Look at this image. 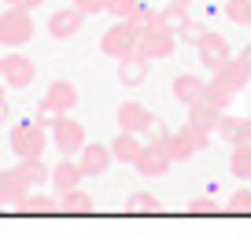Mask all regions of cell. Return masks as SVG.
Masks as SVG:
<instances>
[{"label": "cell", "instance_id": "cell-1", "mask_svg": "<svg viewBox=\"0 0 251 247\" xmlns=\"http://www.w3.org/2000/svg\"><path fill=\"white\" fill-rule=\"evenodd\" d=\"M174 48H177V33L170 30V26H163V23H151V26H144L141 33H137V52L133 55H141V59H166V55H174Z\"/></svg>", "mask_w": 251, "mask_h": 247}, {"label": "cell", "instance_id": "cell-2", "mask_svg": "<svg viewBox=\"0 0 251 247\" xmlns=\"http://www.w3.org/2000/svg\"><path fill=\"white\" fill-rule=\"evenodd\" d=\"M48 140H52L55 148H59L63 155H78L81 151V144H85V125L78 122V118H71V115H55V118H48Z\"/></svg>", "mask_w": 251, "mask_h": 247}, {"label": "cell", "instance_id": "cell-3", "mask_svg": "<svg viewBox=\"0 0 251 247\" xmlns=\"http://www.w3.org/2000/svg\"><path fill=\"white\" fill-rule=\"evenodd\" d=\"M74 107H78V89H74L71 81H52L48 93L41 96V103H37V122L48 125V118L67 115V111H74Z\"/></svg>", "mask_w": 251, "mask_h": 247}, {"label": "cell", "instance_id": "cell-4", "mask_svg": "<svg viewBox=\"0 0 251 247\" xmlns=\"http://www.w3.org/2000/svg\"><path fill=\"white\" fill-rule=\"evenodd\" d=\"M33 37V19L26 8H4L0 11V45L23 48Z\"/></svg>", "mask_w": 251, "mask_h": 247}, {"label": "cell", "instance_id": "cell-5", "mask_svg": "<svg viewBox=\"0 0 251 247\" xmlns=\"http://www.w3.org/2000/svg\"><path fill=\"white\" fill-rule=\"evenodd\" d=\"M48 148V129L33 118V122H19L11 129V151L19 159H33V155H45Z\"/></svg>", "mask_w": 251, "mask_h": 247}, {"label": "cell", "instance_id": "cell-6", "mask_svg": "<svg viewBox=\"0 0 251 247\" xmlns=\"http://www.w3.org/2000/svg\"><path fill=\"white\" fill-rule=\"evenodd\" d=\"M137 33H141L137 26H129L126 19H118V23L100 37V48L111 55V59H126V55L137 52Z\"/></svg>", "mask_w": 251, "mask_h": 247}, {"label": "cell", "instance_id": "cell-7", "mask_svg": "<svg viewBox=\"0 0 251 247\" xmlns=\"http://www.w3.org/2000/svg\"><path fill=\"white\" fill-rule=\"evenodd\" d=\"M33 77H37L33 59H26V55H19V52H11V55H4V59H0V81H4V85L26 89Z\"/></svg>", "mask_w": 251, "mask_h": 247}, {"label": "cell", "instance_id": "cell-8", "mask_svg": "<svg viewBox=\"0 0 251 247\" xmlns=\"http://www.w3.org/2000/svg\"><path fill=\"white\" fill-rule=\"evenodd\" d=\"M196 48H200V63H203L207 70H218L222 63L233 59V52H229V41L222 37V33H211V30L200 37V45H196Z\"/></svg>", "mask_w": 251, "mask_h": 247}, {"label": "cell", "instance_id": "cell-9", "mask_svg": "<svg viewBox=\"0 0 251 247\" xmlns=\"http://www.w3.org/2000/svg\"><path fill=\"white\" fill-rule=\"evenodd\" d=\"M78 166H81V177H100L103 170L111 166V148H103V144H81V151H78Z\"/></svg>", "mask_w": 251, "mask_h": 247}, {"label": "cell", "instance_id": "cell-10", "mask_svg": "<svg viewBox=\"0 0 251 247\" xmlns=\"http://www.w3.org/2000/svg\"><path fill=\"white\" fill-rule=\"evenodd\" d=\"M115 118H118V129L122 133H144L151 125V111L144 107V103H137V100H126L122 107L115 111Z\"/></svg>", "mask_w": 251, "mask_h": 247}, {"label": "cell", "instance_id": "cell-11", "mask_svg": "<svg viewBox=\"0 0 251 247\" xmlns=\"http://www.w3.org/2000/svg\"><path fill=\"white\" fill-rule=\"evenodd\" d=\"M81 23H85V15L71 4V8H59L52 19H48V33H52L55 41H71L74 33L81 30Z\"/></svg>", "mask_w": 251, "mask_h": 247}, {"label": "cell", "instance_id": "cell-12", "mask_svg": "<svg viewBox=\"0 0 251 247\" xmlns=\"http://www.w3.org/2000/svg\"><path fill=\"white\" fill-rule=\"evenodd\" d=\"M170 166H174V162L166 159V155L159 151L155 144H144V148H141V155H137V162H133V170L141 173V177H163Z\"/></svg>", "mask_w": 251, "mask_h": 247}, {"label": "cell", "instance_id": "cell-13", "mask_svg": "<svg viewBox=\"0 0 251 247\" xmlns=\"http://www.w3.org/2000/svg\"><path fill=\"white\" fill-rule=\"evenodd\" d=\"M52 188L55 192H71V188H78L81 185V166H78V159H71V155H63V162L59 166H52Z\"/></svg>", "mask_w": 251, "mask_h": 247}, {"label": "cell", "instance_id": "cell-14", "mask_svg": "<svg viewBox=\"0 0 251 247\" xmlns=\"http://www.w3.org/2000/svg\"><path fill=\"white\" fill-rule=\"evenodd\" d=\"M15 173H19V177H23L30 188H45V181L52 177V170L45 166V155H33V159H19Z\"/></svg>", "mask_w": 251, "mask_h": 247}, {"label": "cell", "instance_id": "cell-15", "mask_svg": "<svg viewBox=\"0 0 251 247\" xmlns=\"http://www.w3.org/2000/svg\"><path fill=\"white\" fill-rule=\"evenodd\" d=\"M211 74L218 77V81H222V85H226V89H233V93H240V89L248 85L251 70H248V67H244V63H240V59H236V55H233V59H229V63H222V67H218V70H211Z\"/></svg>", "mask_w": 251, "mask_h": 247}, {"label": "cell", "instance_id": "cell-16", "mask_svg": "<svg viewBox=\"0 0 251 247\" xmlns=\"http://www.w3.org/2000/svg\"><path fill=\"white\" fill-rule=\"evenodd\" d=\"M151 144H155V148H159V151H163L170 162H188L192 155H196V151H192V144H188L181 133H166V137L151 140Z\"/></svg>", "mask_w": 251, "mask_h": 247}, {"label": "cell", "instance_id": "cell-17", "mask_svg": "<svg viewBox=\"0 0 251 247\" xmlns=\"http://www.w3.org/2000/svg\"><path fill=\"white\" fill-rule=\"evenodd\" d=\"M26 192H30V185L15 170H0V207H15Z\"/></svg>", "mask_w": 251, "mask_h": 247}, {"label": "cell", "instance_id": "cell-18", "mask_svg": "<svg viewBox=\"0 0 251 247\" xmlns=\"http://www.w3.org/2000/svg\"><path fill=\"white\" fill-rule=\"evenodd\" d=\"M118 81L122 85H144L148 81V59H141V55H126V59H118Z\"/></svg>", "mask_w": 251, "mask_h": 247}, {"label": "cell", "instance_id": "cell-19", "mask_svg": "<svg viewBox=\"0 0 251 247\" xmlns=\"http://www.w3.org/2000/svg\"><path fill=\"white\" fill-rule=\"evenodd\" d=\"M55 207H59L63 214H93V210H96V199H93L89 192H81V188H71V192H59Z\"/></svg>", "mask_w": 251, "mask_h": 247}, {"label": "cell", "instance_id": "cell-20", "mask_svg": "<svg viewBox=\"0 0 251 247\" xmlns=\"http://www.w3.org/2000/svg\"><path fill=\"white\" fill-rule=\"evenodd\" d=\"M203 89H207V81H200L196 74H177L174 77V96H177L185 107H192L196 100H203Z\"/></svg>", "mask_w": 251, "mask_h": 247}, {"label": "cell", "instance_id": "cell-21", "mask_svg": "<svg viewBox=\"0 0 251 247\" xmlns=\"http://www.w3.org/2000/svg\"><path fill=\"white\" fill-rule=\"evenodd\" d=\"M141 140H137V133H118L115 140H111V159H118V162H129L133 166L137 162V155H141Z\"/></svg>", "mask_w": 251, "mask_h": 247}, {"label": "cell", "instance_id": "cell-22", "mask_svg": "<svg viewBox=\"0 0 251 247\" xmlns=\"http://www.w3.org/2000/svg\"><path fill=\"white\" fill-rule=\"evenodd\" d=\"M214 133H218L226 144H240V140H248V133H244V118L226 115V111H222L218 122H214Z\"/></svg>", "mask_w": 251, "mask_h": 247}, {"label": "cell", "instance_id": "cell-23", "mask_svg": "<svg viewBox=\"0 0 251 247\" xmlns=\"http://www.w3.org/2000/svg\"><path fill=\"white\" fill-rule=\"evenodd\" d=\"M15 210L19 214H55V199H48V196H41V192H26L23 199L15 203Z\"/></svg>", "mask_w": 251, "mask_h": 247}, {"label": "cell", "instance_id": "cell-24", "mask_svg": "<svg viewBox=\"0 0 251 247\" xmlns=\"http://www.w3.org/2000/svg\"><path fill=\"white\" fill-rule=\"evenodd\" d=\"M218 115H222V111L211 107L207 100H196L192 107H188V122L200 125V129H207V133H214V122H218Z\"/></svg>", "mask_w": 251, "mask_h": 247}, {"label": "cell", "instance_id": "cell-25", "mask_svg": "<svg viewBox=\"0 0 251 247\" xmlns=\"http://www.w3.org/2000/svg\"><path fill=\"white\" fill-rule=\"evenodd\" d=\"M229 170H233L240 181H251V140H240V144H233Z\"/></svg>", "mask_w": 251, "mask_h": 247}, {"label": "cell", "instance_id": "cell-26", "mask_svg": "<svg viewBox=\"0 0 251 247\" xmlns=\"http://www.w3.org/2000/svg\"><path fill=\"white\" fill-rule=\"evenodd\" d=\"M233 96H236V93H233V89H226L218 77H211V81H207V89H203V100L211 103V107H218V111H226L229 103H233Z\"/></svg>", "mask_w": 251, "mask_h": 247}, {"label": "cell", "instance_id": "cell-27", "mask_svg": "<svg viewBox=\"0 0 251 247\" xmlns=\"http://www.w3.org/2000/svg\"><path fill=\"white\" fill-rule=\"evenodd\" d=\"M126 210H129V214H159V196L133 192L129 199H126Z\"/></svg>", "mask_w": 251, "mask_h": 247}, {"label": "cell", "instance_id": "cell-28", "mask_svg": "<svg viewBox=\"0 0 251 247\" xmlns=\"http://www.w3.org/2000/svg\"><path fill=\"white\" fill-rule=\"evenodd\" d=\"M185 19H188V8L181 4V0H170V4H166V8L159 11V23H163V26H170V30H177V26L185 23Z\"/></svg>", "mask_w": 251, "mask_h": 247}, {"label": "cell", "instance_id": "cell-29", "mask_svg": "<svg viewBox=\"0 0 251 247\" xmlns=\"http://www.w3.org/2000/svg\"><path fill=\"white\" fill-rule=\"evenodd\" d=\"M177 133L188 140V144H192V151H203V148H211V133H207V129H200V125H192V122H185Z\"/></svg>", "mask_w": 251, "mask_h": 247}, {"label": "cell", "instance_id": "cell-30", "mask_svg": "<svg viewBox=\"0 0 251 247\" xmlns=\"http://www.w3.org/2000/svg\"><path fill=\"white\" fill-rule=\"evenodd\" d=\"M174 33H177V41H185V45H200V37L207 33V26H203V23H196V19L188 15V19H185V23H181Z\"/></svg>", "mask_w": 251, "mask_h": 247}, {"label": "cell", "instance_id": "cell-31", "mask_svg": "<svg viewBox=\"0 0 251 247\" xmlns=\"http://www.w3.org/2000/svg\"><path fill=\"white\" fill-rule=\"evenodd\" d=\"M126 23L129 26H137V30H144V26H151V23H159V11L155 8H148V4H137L129 15H126Z\"/></svg>", "mask_w": 251, "mask_h": 247}, {"label": "cell", "instance_id": "cell-32", "mask_svg": "<svg viewBox=\"0 0 251 247\" xmlns=\"http://www.w3.org/2000/svg\"><path fill=\"white\" fill-rule=\"evenodd\" d=\"M226 15H229V23L248 26L251 23V0H229V4H226Z\"/></svg>", "mask_w": 251, "mask_h": 247}, {"label": "cell", "instance_id": "cell-33", "mask_svg": "<svg viewBox=\"0 0 251 247\" xmlns=\"http://www.w3.org/2000/svg\"><path fill=\"white\" fill-rule=\"evenodd\" d=\"M229 210H233V214H251V185H244V188H236V192H233Z\"/></svg>", "mask_w": 251, "mask_h": 247}, {"label": "cell", "instance_id": "cell-34", "mask_svg": "<svg viewBox=\"0 0 251 247\" xmlns=\"http://www.w3.org/2000/svg\"><path fill=\"white\" fill-rule=\"evenodd\" d=\"M188 214H218V199L214 196H196V199H188Z\"/></svg>", "mask_w": 251, "mask_h": 247}, {"label": "cell", "instance_id": "cell-35", "mask_svg": "<svg viewBox=\"0 0 251 247\" xmlns=\"http://www.w3.org/2000/svg\"><path fill=\"white\" fill-rule=\"evenodd\" d=\"M137 4H141V0H103V11H111L115 19H126Z\"/></svg>", "mask_w": 251, "mask_h": 247}, {"label": "cell", "instance_id": "cell-36", "mask_svg": "<svg viewBox=\"0 0 251 247\" xmlns=\"http://www.w3.org/2000/svg\"><path fill=\"white\" fill-rule=\"evenodd\" d=\"M74 8H78L81 15H100V11H103V0H74Z\"/></svg>", "mask_w": 251, "mask_h": 247}, {"label": "cell", "instance_id": "cell-37", "mask_svg": "<svg viewBox=\"0 0 251 247\" xmlns=\"http://www.w3.org/2000/svg\"><path fill=\"white\" fill-rule=\"evenodd\" d=\"M4 4H8V8H26L30 11V8H37L41 0H4Z\"/></svg>", "mask_w": 251, "mask_h": 247}, {"label": "cell", "instance_id": "cell-38", "mask_svg": "<svg viewBox=\"0 0 251 247\" xmlns=\"http://www.w3.org/2000/svg\"><path fill=\"white\" fill-rule=\"evenodd\" d=\"M236 59H240V63H244V67H248V70H251V45H248V48H244V52H240V55H236Z\"/></svg>", "mask_w": 251, "mask_h": 247}, {"label": "cell", "instance_id": "cell-39", "mask_svg": "<svg viewBox=\"0 0 251 247\" xmlns=\"http://www.w3.org/2000/svg\"><path fill=\"white\" fill-rule=\"evenodd\" d=\"M4 118H8V103L0 100V122H4Z\"/></svg>", "mask_w": 251, "mask_h": 247}, {"label": "cell", "instance_id": "cell-40", "mask_svg": "<svg viewBox=\"0 0 251 247\" xmlns=\"http://www.w3.org/2000/svg\"><path fill=\"white\" fill-rule=\"evenodd\" d=\"M244 133H248V140H251V118H244Z\"/></svg>", "mask_w": 251, "mask_h": 247}, {"label": "cell", "instance_id": "cell-41", "mask_svg": "<svg viewBox=\"0 0 251 247\" xmlns=\"http://www.w3.org/2000/svg\"><path fill=\"white\" fill-rule=\"evenodd\" d=\"M0 100H4V81H0Z\"/></svg>", "mask_w": 251, "mask_h": 247}, {"label": "cell", "instance_id": "cell-42", "mask_svg": "<svg viewBox=\"0 0 251 247\" xmlns=\"http://www.w3.org/2000/svg\"><path fill=\"white\" fill-rule=\"evenodd\" d=\"M248 30H251V23H248Z\"/></svg>", "mask_w": 251, "mask_h": 247}, {"label": "cell", "instance_id": "cell-43", "mask_svg": "<svg viewBox=\"0 0 251 247\" xmlns=\"http://www.w3.org/2000/svg\"><path fill=\"white\" fill-rule=\"evenodd\" d=\"M181 4H185V0H181Z\"/></svg>", "mask_w": 251, "mask_h": 247}]
</instances>
